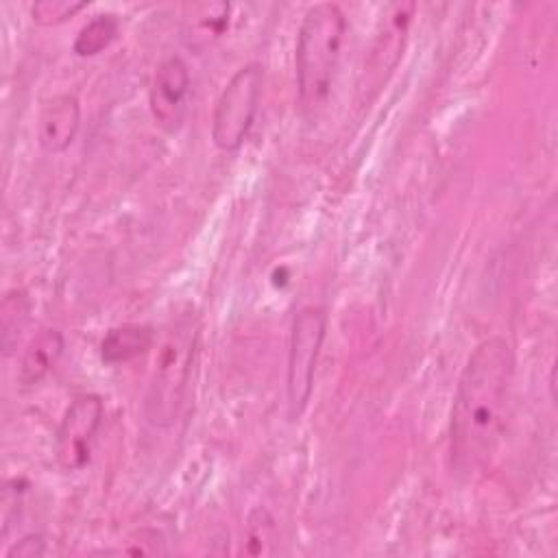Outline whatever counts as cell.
<instances>
[{
  "mask_svg": "<svg viewBox=\"0 0 558 558\" xmlns=\"http://www.w3.org/2000/svg\"><path fill=\"white\" fill-rule=\"evenodd\" d=\"M198 344V318L190 310L170 325L144 397V416L155 427H170L185 399Z\"/></svg>",
  "mask_w": 558,
  "mask_h": 558,
  "instance_id": "3",
  "label": "cell"
},
{
  "mask_svg": "<svg viewBox=\"0 0 558 558\" xmlns=\"http://www.w3.org/2000/svg\"><path fill=\"white\" fill-rule=\"evenodd\" d=\"M264 85V68L257 61L242 65L222 87L214 116L211 140L218 150L235 153L248 137Z\"/></svg>",
  "mask_w": 558,
  "mask_h": 558,
  "instance_id": "4",
  "label": "cell"
},
{
  "mask_svg": "<svg viewBox=\"0 0 558 558\" xmlns=\"http://www.w3.org/2000/svg\"><path fill=\"white\" fill-rule=\"evenodd\" d=\"M81 126V105L72 94H57L48 98L39 111L37 120V140L39 146L59 155L72 146Z\"/></svg>",
  "mask_w": 558,
  "mask_h": 558,
  "instance_id": "9",
  "label": "cell"
},
{
  "mask_svg": "<svg viewBox=\"0 0 558 558\" xmlns=\"http://www.w3.org/2000/svg\"><path fill=\"white\" fill-rule=\"evenodd\" d=\"M85 7L87 2H78V0H39L31 7V17L39 26H54L74 17Z\"/></svg>",
  "mask_w": 558,
  "mask_h": 558,
  "instance_id": "15",
  "label": "cell"
},
{
  "mask_svg": "<svg viewBox=\"0 0 558 558\" xmlns=\"http://www.w3.org/2000/svg\"><path fill=\"white\" fill-rule=\"evenodd\" d=\"M28 312H31V301L24 290H11L4 294L0 305V325H2V347L7 355L17 344V338L22 336L28 323Z\"/></svg>",
  "mask_w": 558,
  "mask_h": 558,
  "instance_id": "13",
  "label": "cell"
},
{
  "mask_svg": "<svg viewBox=\"0 0 558 558\" xmlns=\"http://www.w3.org/2000/svg\"><path fill=\"white\" fill-rule=\"evenodd\" d=\"M46 554V541L39 534H26L7 549V558H39Z\"/></svg>",
  "mask_w": 558,
  "mask_h": 558,
  "instance_id": "16",
  "label": "cell"
},
{
  "mask_svg": "<svg viewBox=\"0 0 558 558\" xmlns=\"http://www.w3.org/2000/svg\"><path fill=\"white\" fill-rule=\"evenodd\" d=\"M325 331H327L325 310L307 305L296 312L290 327L288 364H286L288 414L292 421H296L310 403Z\"/></svg>",
  "mask_w": 558,
  "mask_h": 558,
  "instance_id": "5",
  "label": "cell"
},
{
  "mask_svg": "<svg viewBox=\"0 0 558 558\" xmlns=\"http://www.w3.org/2000/svg\"><path fill=\"white\" fill-rule=\"evenodd\" d=\"M244 541L246 554L251 556H268L275 554L277 547V523L275 517L264 506H255L244 523Z\"/></svg>",
  "mask_w": 558,
  "mask_h": 558,
  "instance_id": "14",
  "label": "cell"
},
{
  "mask_svg": "<svg viewBox=\"0 0 558 558\" xmlns=\"http://www.w3.org/2000/svg\"><path fill=\"white\" fill-rule=\"evenodd\" d=\"M120 28V22L113 13H96L83 28L76 33L72 50L78 57H94L109 48V44L116 39Z\"/></svg>",
  "mask_w": 558,
  "mask_h": 558,
  "instance_id": "12",
  "label": "cell"
},
{
  "mask_svg": "<svg viewBox=\"0 0 558 558\" xmlns=\"http://www.w3.org/2000/svg\"><path fill=\"white\" fill-rule=\"evenodd\" d=\"M153 327L140 323H124L111 327L100 342V360L105 364H124L144 355L153 347Z\"/></svg>",
  "mask_w": 558,
  "mask_h": 558,
  "instance_id": "11",
  "label": "cell"
},
{
  "mask_svg": "<svg viewBox=\"0 0 558 558\" xmlns=\"http://www.w3.org/2000/svg\"><path fill=\"white\" fill-rule=\"evenodd\" d=\"M347 17L333 2L310 7L301 20L294 48V72L299 105L305 113H316L329 98L338 72Z\"/></svg>",
  "mask_w": 558,
  "mask_h": 558,
  "instance_id": "2",
  "label": "cell"
},
{
  "mask_svg": "<svg viewBox=\"0 0 558 558\" xmlns=\"http://www.w3.org/2000/svg\"><path fill=\"white\" fill-rule=\"evenodd\" d=\"M63 347H65V340L59 329L54 327L39 329L20 353L17 381L22 386L39 384L57 366L63 353Z\"/></svg>",
  "mask_w": 558,
  "mask_h": 558,
  "instance_id": "10",
  "label": "cell"
},
{
  "mask_svg": "<svg viewBox=\"0 0 558 558\" xmlns=\"http://www.w3.org/2000/svg\"><path fill=\"white\" fill-rule=\"evenodd\" d=\"M105 418V403L98 395H78L63 412L54 434L57 464L68 471H81L92 460L96 434Z\"/></svg>",
  "mask_w": 558,
  "mask_h": 558,
  "instance_id": "7",
  "label": "cell"
},
{
  "mask_svg": "<svg viewBox=\"0 0 558 558\" xmlns=\"http://www.w3.org/2000/svg\"><path fill=\"white\" fill-rule=\"evenodd\" d=\"M514 353L506 338H484L469 355L449 418L451 471L471 480L490 462L506 423Z\"/></svg>",
  "mask_w": 558,
  "mask_h": 558,
  "instance_id": "1",
  "label": "cell"
},
{
  "mask_svg": "<svg viewBox=\"0 0 558 558\" xmlns=\"http://www.w3.org/2000/svg\"><path fill=\"white\" fill-rule=\"evenodd\" d=\"M414 2H395L379 17L375 37L371 41L368 54L364 57V65L357 81V96L362 105L371 102L379 94L388 76L399 65L408 41V31L414 17Z\"/></svg>",
  "mask_w": 558,
  "mask_h": 558,
  "instance_id": "6",
  "label": "cell"
},
{
  "mask_svg": "<svg viewBox=\"0 0 558 558\" xmlns=\"http://www.w3.org/2000/svg\"><path fill=\"white\" fill-rule=\"evenodd\" d=\"M190 92L192 76L187 63L179 54L166 57L157 65L148 92V105L155 124L168 133L179 131L187 113Z\"/></svg>",
  "mask_w": 558,
  "mask_h": 558,
  "instance_id": "8",
  "label": "cell"
}]
</instances>
